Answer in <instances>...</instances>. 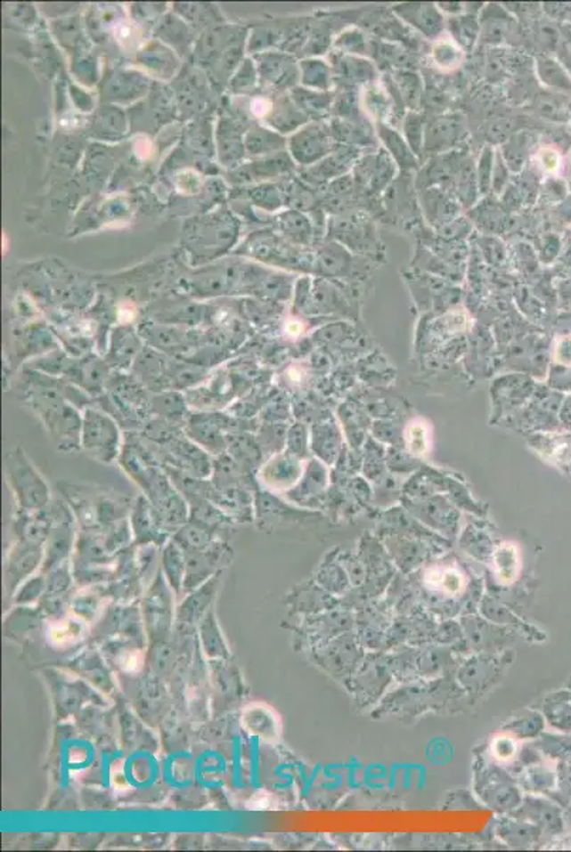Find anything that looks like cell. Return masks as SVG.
<instances>
[{"label": "cell", "mask_w": 571, "mask_h": 852, "mask_svg": "<svg viewBox=\"0 0 571 852\" xmlns=\"http://www.w3.org/2000/svg\"><path fill=\"white\" fill-rule=\"evenodd\" d=\"M63 383V378L50 377L32 369H26L20 398L46 428L56 450L61 453H74L81 450L83 410L66 400Z\"/></svg>", "instance_id": "obj_1"}, {"label": "cell", "mask_w": 571, "mask_h": 852, "mask_svg": "<svg viewBox=\"0 0 571 852\" xmlns=\"http://www.w3.org/2000/svg\"><path fill=\"white\" fill-rule=\"evenodd\" d=\"M57 488L63 493L64 502L70 506L71 512L86 526L124 520L133 507L134 502L111 489L73 482H59Z\"/></svg>", "instance_id": "obj_2"}, {"label": "cell", "mask_w": 571, "mask_h": 852, "mask_svg": "<svg viewBox=\"0 0 571 852\" xmlns=\"http://www.w3.org/2000/svg\"><path fill=\"white\" fill-rule=\"evenodd\" d=\"M4 477L16 509L37 512L47 509L53 502L46 479L19 446L6 453Z\"/></svg>", "instance_id": "obj_3"}, {"label": "cell", "mask_w": 571, "mask_h": 852, "mask_svg": "<svg viewBox=\"0 0 571 852\" xmlns=\"http://www.w3.org/2000/svg\"><path fill=\"white\" fill-rule=\"evenodd\" d=\"M245 30L229 26H214L205 30L195 43V61L214 74L217 80L228 78L242 63Z\"/></svg>", "instance_id": "obj_4"}, {"label": "cell", "mask_w": 571, "mask_h": 852, "mask_svg": "<svg viewBox=\"0 0 571 852\" xmlns=\"http://www.w3.org/2000/svg\"><path fill=\"white\" fill-rule=\"evenodd\" d=\"M239 223L228 212L204 216L186 226V247L200 264L221 257L238 238Z\"/></svg>", "instance_id": "obj_5"}, {"label": "cell", "mask_w": 571, "mask_h": 852, "mask_svg": "<svg viewBox=\"0 0 571 852\" xmlns=\"http://www.w3.org/2000/svg\"><path fill=\"white\" fill-rule=\"evenodd\" d=\"M123 446V434L116 418L95 405L83 410L80 448L86 455L104 465H112L118 460Z\"/></svg>", "instance_id": "obj_6"}, {"label": "cell", "mask_w": 571, "mask_h": 852, "mask_svg": "<svg viewBox=\"0 0 571 852\" xmlns=\"http://www.w3.org/2000/svg\"><path fill=\"white\" fill-rule=\"evenodd\" d=\"M105 393H109L110 405L118 412L119 418H126L133 424L144 426L143 421L151 414V395L135 377L124 376L117 371L110 378Z\"/></svg>", "instance_id": "obj_7"}, {"label": "cell", "mask_w": 571, "mask_h": 852, "mask_svg": "<svg viewBox=\"0 0 571 852\" xmlns=\"http://www.w3.org/2000/svg\"><path fill=\"white\" fill-rule=\"evenodd\" d=\"M289 152L298 166H312L319 164L334 151V140L327 124L314 121L302 126L291 135L288 142Z\"/></svg>", "instance_id": "obj_8"}, {"label": "cell", "mask_w": 571, "mask_h": 852, "mask_svg": "<svg viewBox=\"0 0 571 852\" xmlns=\"http://www.w3.org/2000/svg\"><path fill=\"white\" fill-rule=\"evenodd\" d=\"M235 431L231 426V418L222 414L198 412L190 415L185 424L186 435L208 453L216 456L226 452V435Z\"/></svg>", "instance_id": "obj_9"}, {"label": "cell", "mask_w": 571, "mask_h": 852, "mask_svg": "<svg viewBox=\"0 0 571 852\" xmlns=\"http://www.w3.org/2000/svg\"><path fill=\"white\" fill-rule=\"evenodd\" d=\"M260 83L276 92L293 90L300 80V64L295 57L281 52H262L255 54Z\"/></svg>", "instance_id": "obj_10"}, {"label": "cell", "mask_w": 571, "mask_h": 852, "mask_svg": "<svg viewBox=\"0 0 571 852\" xmlns=\"http://www.w3.org/2000/svg\"><path fill=\"white\" fill-rule=\"evenodd\" d=\"M110 369L111 367L105 361V358L86 354L83 357H74L70 369L63 378L97 400L105 393L107 384L111 378Z\"/></svg>", "instance_id": "obj_11"}, {"label": "cell", "mask_w": 571, "mask_h": 852, "mask_svg": "<svg viewBox=\"0 0 571 852\" xmlns=\"http://www.w3.org/2000/svg\"><path fill=\"white\" fill-rule=\"evenodd\" d=\"M143 347V337L135 327L123 324L111 331L109 344L105 347L104 358L111 369L126 372L134 367L140 357Z\"/></svg>", "instance_id": "obj_12"}, {"label": "cell", "mask_w": 571, "mask_h": 852, "mask_svg": "<svg viewBox=\"0 0 571 852\" xmlns=\"http://www.w3.org/2000/svg\"><path fill=\"white\" fill-rule=\"evenodd\" d=\"M238 253H243L248 256L262 260L265 264H276V266H283V264L289 266L293 264V260L300 256L298 250L293 247V243L277 238L269 231L253 235L243 247L238 250Z\"/></svg>", "instance_id": "obj_13"}, {"label": "cell", "mask_w": 571, "mask_h": 852, "mask_svg": "<svg viewBox=\"0 0 571 852\" xmlns=\"http://www.w3.org/2000/svg\"><path fill=\"white\" fill-rule=\"evenodd\" d=\"M295 169V161L288 152L262 157L257 161L232 169L229 179L235 183H252L274 176L286 175Z\"/></svg>", "instance_id": "obj_14"}, {"label": "cell", "mask_w": 571, "mask_h": 852, "mask_svg": "<svg viewBox=\"0 0 571 852\" xmlns=\"http://www.w3.org/2000/svg\"><path fill=\"white\" fill-rule=\"evenodd\" d=\"M150 90V81L138 71L118 70L109 74L102 87L105 101L131 102Z\"/></svg>", "instance_id": "obj_15"}, {"label": "cell", "mask_w": 571, "mask_h": 852, "mask_svg": "<svg viewBox=\"0 0 571 852\" xmlns=\"http://www.w3.org/2000/svg\"><path fill=\"white\" fill-rule=\"evenodd\" d=\"M216 151L219 161L226 168L235 169L242 166L245 157V137L242 126L236 119L222 117L216 128Z\"/></svg>", "instance_id": "obj_16"}, {"label": "cell", "mask_w": 571, "mask_h": 852, "mask_svg": "<svg viewBox=\"0 0 571 852\" xmlns=\"http://www.w3.org/2000/svg\"><path fill=\"white\" fill-rule=\"evenodd\" d=\"M358 158V151L355 147L340 145L336 148L331 154L327 155L326 158L322 159L319 164L309 166L303 171V178L307 179L309 183H320L329 179L341 178L348 169L355 166Z\"/></svg>", "instance_id": "obj_17"}, {"label": "cell", "mask_w": 571, "mask_h": 852, "mask_svg": "<svg viewBox=\"0 0 571 852\" xmlns=\"http://www.w3.org/2000/svg\"><path fill=\"white\" fill-rule=\"evenodd\" d=\"M394 11L428 39L436 40L444 30V16L431 4H400Z\"/></svg>", "instance_id": "obj_18"}, {"label": "cell", "mask_w": 571, "mask_h": 852, "mask_svg": "<svg viewBox=\"0 0 571 852\" xmlns=\"http://www.w3.org/2000/svg\"><path fill=\"white\" fill-rule=\"evenodd\" d=\"M178 85L175 97L181 113L190 117L202 111L208 90L204 74L197 70L188 71L185 77L179 78Z\"/></svg>", "instance_id": "obj_19"}, {"label": "cell", "mask_w": 571, "mask_h": 852, "mask_svg": "<svg viewBox=\"0 0 571 852\" xmlns=\"http://www.w3.org/2000/svg\"><path fill=\"white\" fill-rule=\"evenodd\" d=\"M137 60L150 73L164 80L174 77L179 69L178 57L164 43H150L138 53Z\"/></svg>", "instance_id": "obj_20"}, {"label": "cell", "mask_w": 571, "mask_h": 852, "mask_svg": "<svg viewBox=\"0 0 571 852\" xmlns=\"http://www.w3.org/2000/svg\"><path fill=\"white\" fill-rule=\"evenodd\" d=\"M265 119L273 130L286 134L300 130L309 118L298 109L291 97L281 94L272 101Z\"/></svg>", "instance_id": "obj_21"}, {"label": "cell", "mask_w": 571, "mask_h": 852, "mask_svg": "<svg viewBox=\"0 0 571 852\" xmlns=\"http://www.w3.org/2000/svg\"><path fill=\"white\" fill-rule=\"evenodd\" d=\"M298 476V467L290 456L277 455L263 463L259 469L260 483L267 489H286L293 484Z\"/></svg>", "instance_id": "obj_22"}, {"label": "cell", "mask_w": 571, "mask_h": 852, "mask_svg": "<svg viewBox=\"0 0 571 852\" xmlns=\"http://www.w3.org/2000/svg\"><path fill=\"white\" fill-rule=\"evenodd\" d=\"M151 414L159 419L175 425V426H185L188 421V401L185 395L178 391H162V393L151 394Z\"/></svg>", "instance_id": "obj_23"}, {"label": "cell", "mask_w": 571, "mask_h": 852, "mask_svg": "<svg viewBox=\"0 0 571 852\" xmlns=\"http://www.w3.org/2000/svg\"><path fill=\"white\" fill-rule=\"evenodd\" d=\"M155 33L161 42L175 49L176 53L181 56L191 53L193 45L192 28L186 25L183 18H178L175 14H167Z\"/></svg>", "instance_id": "obj_24"}, {"label": "cell", "mask_w": 571, "mask_h": 852, "mask_svg": "<svg viewBox=\"0 0 571 852\" xmlns=\"http://www.w3.org/2000/svg\"><path fill=\"white\" fill-rule=\"evenodd\" d=\"M393 172V162L387 157L386 152H381L377 157L365 158L355 166V181L365 190L379 191L391 179Z\"/></svg>", "instance_id": "obj_25"}, {"label": "cell", "mask_w": 571, "mask_h": 852, "mask_svg": "<svg viewBox=\"0 0 571 852\" xmlns=\"http://www.w3.org/2000/svg\"><path fill=\"white\" fill-rule=\"evenodd\" d=\"M290 97L298 109L313 121H322L333 110V94L330 93L295 87L290 90Z\"/></svg>", "instance_id": "obj_26"}, {"label": "cell", "mask_w": 571, "mask_h": 852, "mask_svg": "<svg viewBox=\"0 0 571 852\" xmlns=\"http://www.w3.org/2000/svg\"><path fill=\"white\" fill-rule=\"evenodd\" d=\"M226 452L242 467L243 472L252 475L259 462V448L253 435L245 431L229 432L226 435Z\"/></svg>", "instance_id": "obj_27"}, {"label": "cell", "mask_w": 571, "mask_h": 852, "mask_svg": "<svg viewBox=\"0 0 571 852\" xmlns=\"http://www.w3.org/2000/svg\"><path fill=\"white\" fill-rule=\"evenodd\" d=\"M286 145L288 141L284 140L281 134L262 126H250L249 131L245 134L246 154L250 157H269L281 152Z\"/></svg>", "instance_id": "obj_28"}, {"label": "cell", "mask_w": 571, "mask_h": 852, "mask_svg": "<svg viewBox=\"0 0 571 852\" xmlns=\"http://www.w3.org/2000/svg\"><path fill=\"white\" fill-rule=\"evenodd\" d=\"M126 131L123 111L114 106H104L93 118L92 134L99 140H118Z\"/></svg>", "instance_id": "obj_29"}, {"label": "cell", "mask_w": 571, "mask_h": 852, "mask_svg": "<svg viewBox=\"0 0 571 852\" xmlns=\"http://www.w3.org/2000/svg\"><path fill=\"white\" fill-rule=\"evenodd\" d=\"M141 337L151 344L155 350L164 351V353H176L184 350L185 345V333L165 327L162 324L145 323L141 327Z\"/></svg>", "instance_id": "obj_30"}, {"label": "cell", "mask_w": 571, "mask_h": 852, "mask_svg": "<svg viewBox=\"0 0 571 852\" xmlns=\"http://www.w3.org/2000/svg\"><path fill=\"white\" fill-rule=\"evenodd\" d=\"M330 131L333 140L340 144L374 145V135L367 124L358 123L355 119L336 118L330 124Z\"/></svg>", "instance_id": "obj_31"}, {"label": "cell", "mask_w": 571, "mask_h": 852, "mask_svg": "<svg viewBox=\"0 0 571 852\" xmlns=\"http://www.w3.org/2000/svg\"><path fill=\"white\" fill-rule=\"evenodd\" d=\"M425 147L429 150L445 148L453 144V141L460 140L463 133L462 119L460 117H442L431 124L428 128Z\"/></svg>", "instance_id": "obj_32"}, {"label": "cell", "mask_w": 571, "mask_h": 852, "mask_svg": "<svg viewBox=\"0 0 571 852\" xmlns=\"http://www.w3.org/2000/svg\"><path fill=\"white\" fill-rule=\"evenodd\" d=\"M277 225L284 238L293 245H309L312 240V222L302 212L291 209L277 216Z\"/></svg>", "instance_id": "obj_33"}, {"label": "cell", "mask_w": 571, "mask_h": 852, "mask_svg": "<svg viewBox=\"0 0 571 852\" xmlns=\"http://www.w3.org/2000/svg\"><path fill=\"white\" fill-rule=\"evenodd\" d=\"M494 567L502 584H512L515 581L520 567L519 551L515 544H502L501 548L494 551Z\"/></svg>", "instance_id": "obj_34"}, {"label": "cell", "mask_w": 571, "mask_h": 852, "mask_svg": "<svg viewBox=\"0 0 571 852\" xmlns=\"http://www.w3.org/2000/svg\"><path fill=\"white\" fill-rule=\"evenodd\" d=\"M333 74L324 61L317 59L303 60L300 63V81L303 87L326 92L331 85Z\"/></svg>", "instance_id": "obj_35"}, {"label": "cell", "mask_w": 571, "mask_h": 852, "mask_svg": "<svg viewBox=\"0 0 571 852\" xmlns=\"http://www.w3.org/2000/svg\"><path fill=\"white\" fill-rule=\"evenodd\" d=\"M379 138L384 141V144L388 148V151L393 155V158L400 164L401 168L411 169L417 166L414 152L411 150L407 141L401 138L400 134L391 130L389 126L384 124H379Z\"/></svg>", "instance_id": "obj_36"}, {"label": "cell", "mask_w": 571, "mask_h": 852, "mask_svg": "<svg viewBox=\"0 0 571 852\" xmlns=\"http://www.w3.org/2000/svg\"><path fill=\"white\" fill-rule=\"evenodd\" d=\"M432 59L442 70L453 71L462 63L463 50L451 36H441L434 42Z\"/></svg>", "instance_id": "obj_37"}, {"label": "cell", "mask_w": 571, "mask_h": 852, "mask_svg": "<svg viewBox=\"0 0 571 852\" xmlns=\"http://www.w3.org/2000/svg\"><path fill=\"white\" fill-rule=\"evenodd\" d=\"M176 13L181 14V18L185 21H190L197 28H214L215 23L221 21V13L217 12L214 4H175Z\"/></svg>", "instance_id": "obj_38"}, {"label": "cell", "mask_w": 571, "mask_h": 852, "mask_svg": "<svg viewBox=\"0 0 571 852\" xmlns=\"http://www.w3.org/2000/svg\"><path fill=\"white\" fill-rule=\"evenodd\" d=\"M537 70H539L540 78L547 87L554 88L561 93H571V77L556 60L549 59V57L539 59Z\"/></svg>", "instance_id": "obj_39"}, {"label": "cell", "mask_w": 571, "mask_h": 852, "mask_svg": "<svg viewBox=\"0 0 571 852\" xmlns=\"http://www.w3.org/2000/svg\"><path fill=\"white\" fill-rule=\"evenodd\" d=\"M336 67L339 74L348 80L368 83L375 78L374 66L360 57L343 54L341 59L337 60Z\"/></svg>", "instance_id": "obj_40"}, {"label": "cell", "mask_w": 571, "mask_h": 852, "mask_svg": "<svg viewBox=\"0 0 571 852\" xmlns=\"http://www.w3.org/2000/svg\"><path fill=\"white\" fill-rule=\"evenodd\" d=\"M186 141L193 151L200 152V155H207V157L214 155L212 133H210V124L208 123L207 118L197 119L195 123L191 124L186 133Z\"/></svg>", "instance_id": "obj_41"}, {"label": "cell", "mask_w": 571, "mask_h": 852, "mask_svg": "<svg viewBox=\"0 0 571 852\" xmlns=\"http://www.w3.org/2000/svg\"><path fill=\"white\" fill-rule=\"evenodd\" d=\"M257 77L259 73H257V64L253 63V59L243 60L242 63L239 64L233 77L229 81V87L233 94H248L257 87Z\"/></svg>", "instance_id": "obj_42"}, {"label": "cell", "mask_w": 571, "mask_h": 852, "mask_svg": "<svg viewBox=\"0 0 571 852\" xmlns=\"http://www.w3.org/2000/svg\"><path fill=\"white\" fill-rule=\"evenodd\" d=\"M283 193L279 190V186L272 183H263V185L255 186L249 191V199L252 204L262 207L265 211L273 212L283 207Z\"/></svg>", "instance_id": "obj_43"}, {"label": "cell", "mask_w": 571, "mask_h": 852, "mask_svg": "<svg viewBox=\"0 0 571 852\" xmlns=\"http://www.w3.org/2000/svg\"><path fill=\"white\" fill-rule=\"evenodd\" d=\"M363 102H364L365 113H368V116L377 119L379 124L386 121V117L389 114V100L388 95L382 92L381 88L377 87V85H370V87L365 88Z\"/></svg>", "instance_id": "obj_44"}, {"label": "cell", "mask_w": 571, "mask_h": 852, "mask_svg": "<svg viewBox=\"0 0 571 852\" xmlns=\"http://www.w3.org/2000/svg\"><path fill=\"white\" fill-rule=\"evenodd\" d=\"M408 450L414 455H425L429 450V429L422 421L411 422L405 431Z\"/></svg>", "instance_id": "obj_45"}, {"label": "cell", "mask_w": 571, "mask_h": 852, "mask_svg": "<svg viewBox=\"0 0 571 852\" xmlns=\"http://www.w3.org/2000/svg\"><path fill=\"white\" fill-rule=\"evenodd\" d=\"M396 83L404 101L407 102L411 109L417 110L420 101V80L417 74L401 71L396 74Z\"/></svg>", "instance_id": "obj_46"}, {"label": "cell", "mask_w": 571, "mask_h": 852, "mask_svg": "<svg viewBox=\"0 0 571 852\" xmlns=\"http://www.w3.org/2000/svg\"><path fill=\"white\" fill-rule=\"evenodd\" d=\"M537 111L546 118L566 121L570 117V106L556 95H542L536 101Z\"/></svg>", "instance_id": "obj_47"}, {"label": "cell", "mask_w": 571, "mask_h": 852, "mask_svg": "<svg viewBox=\"0 0 571 852\" xmlns=\"http://www.w3.org/2000/svg\"><path fill=\"white\" fill-rule=\"evenodd\" d=\"M449 26H451V30L453 33V39L461 47H469L470 49L475 40H477V28H479L477 21L469 18H456L449 21Z\"/></svg>", "instance_id": "obj_48"}, {"label": "cell", "mask_w": 571, "mask_h": 852, "mask_svg": "<svg viewBox=\"0 0 571 852\" xmlns=\"http://www.w3.org/2000/svg\"><path fill=\"white\" fill-rule=\"evenodd\" d=\"M404 131L407 137L408 145L415 155H420V148L424 142V119L418 114H408L404 124Z\"/></svg>", "instance_id": "obj_49"}, {"label": "cell", "mask_w": 571, "mask_h": 852, "mask_svg": "<svg viewBox=\"0 0 571 852\" xmlns=\"http://www.w3.org/2000/svg\"><path fill=\"white\" fill-rule=\"evenodd\" d=\"M288 200L296 207V211L310 209L314 204L312 192L307 190V186L300 185V183L290 185L288 192H286V204H288Z\"/></svg>", "instance_id": "obj_50"}, {"label": "cell", "mask_w": 571, "mask_h": 852, "mask_svg": "<svg viewBox=\"0 0 571 852\" xmlns=\"http://www.w3.org/2000/svg\"><path fill=\"white\" fill-rule=\"evenodd\" d=\"M337 46L343 50H347V53H364L365 42L364 37L358 32H347L341 36Z\"/></svg>", "instance_id": "obj_51"}, {"label": "cell", "mask_w": 571, "mask_h": 852, "mask_svg": "<svg viewBox=\"0 0 571 852\" xmlns=\"http://www.w3.org/2000/svg\"><path fill=\"white\" fill-rule=\"evenodd\" d=\"M492 751H494V758L501 759V760H509L515 756L516 742L508 736L496 737L494 746H492Z\"/></svg>", "instance_id": "obj_52"}, {"label": "cell", "mask_w": 571, "mask_h": 852, "mask_svg": "<svg viewBox=\"0 0 571 852\" xmlns=\"http://www.w3.org/2000/svg\"><path fill=\"white\" fill-rule=\"evenodd\" d=\"M492 152L491 150H485L484 157L479 164V190L480 192H486L492 183Z\"/></svg>", "instance_id": "obj_53"}, {"label": "cell", "mask_w": 571, "mask_h": 852, "mask_svg": "<svg viewBox=\"0 0 571 852\" xmlns=\"http://www.w3.org/2000/svg\"><path fill=\"white\" fill-rule=\"evenodd\" d=\"M463 577L456 570H445L442 574L441 586L445 593L458 594L463 588Z\"/></svg>", "instance_id": "obj_54"}, {"label": "cell", "mask_w": 571, "mask_h": 852, "mask_svg": "<svg viewBox=\"0 0 571 852\" xmlns=\"http://www.w3.org/2000/svg\"><path fill=\"white\" fill-rule=\"evenodd\" d=\"M539 164L546 172H558L560 168V155L553 148H542L537 155Z\"/></svg>", "instance_id": "obj_55"}, {"label": "cell", "mask_w": 571, "mask_h": 852, "mask_svg": "<svg viewBox=\"0 0 571 852\" xmlns=\"http://www.w3.org/2000/svg\"><path fill=\"white\" fill-rule=\"evenodd\" d=\"M556 360L560 364L571 365V337H563L556 345Z\"/></svg>", "instance_id": "obj_56"}, {"label": "cell", "mask_w": 571, "mask_h": 852, "mask_svg": "<svg viewBox=\"0 0 571 852\" xmlns=\"http://www.w3.org/2000/svg\"><path fill=\"white\" fill-rule=\"evenodd\" d=\"M570 118H571V104H570Z\"/></svg>", "instance_id": "obj_57"}]
</instances>
